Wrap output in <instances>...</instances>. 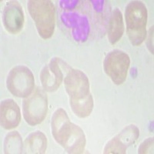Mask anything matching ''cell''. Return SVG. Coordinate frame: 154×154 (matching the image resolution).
Listing matches in <instances>:
<instances>
[{
	"mask_svg": "<svg viewBox=\"0 0 154 154\" xmlns=\"http://www.w3.org/2000/svg\"><path fill=\"white\" fill-rule=\"evenodd\" d=\"M126 32L133 46H140L146 37L147 9L141 1H132L125 10Z\"/></svg>",
	"mask_w": 154,
	"mask_h": 154,
	"instance_id": "cell-1",
	"label": "cell"
},
{
	"mask_svg": "<svg viewBox=\"0 0 154 154\" xmlns=\"http://www.w3.org/2000/svg\"><path fill=\"white\" fill-rule=\"evenodd\" d=\"M27 7L38 35L44 39L50 38L56 26V9L53 2L49 0H30Z\"/></svg>",
	"mask_w": 154,
	"mask_h": 154,
	"instance_id": "cell-2",
	"label": "cell"
},
{
	"mask_svg": "<svg viewBox=\"0 0 154 154\" xmlns=\"http://www.w3.org/2000/svg\"><path fill=\"white\" fill-rule=\"evenodd\" d=\"M7 89L14 96L26 98L32 93L35 79L31 70L25 66H16L9 71L6 79Z\"/></svg>",
	"mask_w": 154,
	"mask_h": 154,
	"instance_id": "cell-3",
	"label": "cell"
},
{
	"mask_svg": "<svg viewBox=\"0 0 154 154\" xmlns=\"http://www.w3.org/2000/svg\"><path fill=\"white\" fill-rule=\"evenodd\" d=\"M48 112V98L43 89L38 87L23 103L25 120L30 126L40 124Z\"/></svg>",
	"mask_w": 154,
	"mask_h": 154,
	"instance_id": "cell-4",
	"label": "cell"
},
{
	"mask_svg": "<svg viewBox=\"0 0 154 154\" xmlns=\"http://www.w3.org/2000/svg\"><path fill=\"white\" fill-rule=\"evenodd\" d=\"M64 85L69 97V104L93 98L87 75L79 69H70L64 79Z\"/></svg>",
	"mask_w": 154,
	"mask_h": 154,
	"instance_id": "cell-5",
	"label": "cell"
},
{
	"mask_svg": "<svg viewBox=\"0 0 154 154\" xmlns=\"http://www.w3.org/2000/svg\"><path fill=\"white\" fill-rule=\"evenodd\" d=\"M130 65V56L118 49L109 52L103 62L106 74L116 85L123 84L126 81Z\"/></svg>",
	"mask_w": 154,
	"mask_h": 154,
	"instance_id": "cell-6",
	"label": "cell"
},
{
	"mask_svg": "<svg viewBox=\"0 0 154 154\" xmlns=\"http://www.w3.org/2000/svg\"><path fill=\"white\" fill-rule=\"evenodd\" d=\"M59 58H53L42 69L40 72V80L43 89L46 92L56 91L63 80V69H69Z\"/></svg>",
	"mask_w": 154,
	"mask_h": 154,
	"instance_id": "cell-7",
	"label": "cell"
},
{
	"mask_svg": "<svg viewBox=\"0 0 154 154\" xmlns=\"http://www.w3.org/2000/svg\"><path fill=\"white\" fill-rule=\"evenodd\" d=\"M139 136V128L133 124L129 125L107 143L103 152L108 154L126 153L128 147L137 141Z\"/></svg>",
	"mask_w": 154,
	"mask_h": 154,
	"instance_id": "cell-8",
	"label": "cell"
},
{
	"mask_svg": "<svg viewBox=\"0 0 154 154\" xmlns=\"http://www.w3.org/2000/svg\"><path fill=\"white\" fill-rule=\"evenodd\" d=\"M24 12L17 1L8 2L2 13V22L5 29L11 34H18L24 26Z\"/></svg>",
	"mask_w": 154,
	"mask_h": 154,
	"instance_id": "cell-9",
	"label": "cell"
},
{
	"mask_svg": "<svg viewBox=\"0 0 154 154\" xmlns=\"http://www.w3.org/2000/svg\"><path fill=\"white\" fill-rule=\"evenodd\" d=\"M72 124L69 118L63 109H56L52 116L51 130L55 140L62 146L65 145L72 131Z\"/></svg>",
	"mask_w": 154,
	"mask_h": 154,
	"instance_id": "cell-10",
	"label": "cell"
},
{
	"mask_svg": "<svg viewBox=\"0 0 154 154\" xmlns=\"http://www.w3.org/2000/svg\"><path fill=\"white\" fill-rule=\"evenodd\" d=\"M21 120V112L13 100H2L0 106V123L5 130H12L19 126Z\"/></svg>",
	"mask_w": 154,
	"mask_h": 154,
	"instance_id": "cell-11",
	"label": "cell"
},
{
	"mask_svg": "<svg viewBox=\"0 0 154 154\" xmlns=\"http://www.w3.org/2000/svg\"><path fill=\"white\" fill-rule=\"evenodd\" d=\"M86 136L79 126L72 124V131L63 148L68 153L79 154L84 152L86 146Z\"/></svg>",
	"mask_w": 154,
	"mask_h": 154,
	"instance_id": "cell-12",
	"label": "cell"
},
{
	"mask_svg": "<svg viewBox=\"0 0 154 154\" xmlns=\"http://www.w3.org/2000/svg\"><path fill=\"white\" fill-rule=\"evenodd\" d=\"M47 148V138L41 131L30 133L23 143V153L43 154Z\"/></svg>",
	"mask_w": 154,
	"mask_h": 154,
	"instance_id": "cell-13",
	"label": "cell"
},
{
	"mask_svg": "<svg viewBox=\"0 0 154 154\" xmlns=\"http://www.w3.org/2000/svg\"><path fill=\"white\" fill-rule=\"evenodd\" d=\"M107 33L109 41L112 45L119 42L124 33L123 15L119 9H115L112 11L109 20Z\"/></svg>",
	"mask_w": 154,
	"mask_h": 154,
	"instance_id": "cell-14",
	"label": "cell"
},
{
	"mask_svg": "<svg viewBox=\"0 0 154 154\" xmlns=\"http://www.w3.org/2000/svg\"><path fill=\"white\" fill-rule=\"evenodd\" d=\"M4 152L9 153H23V140L17 131H12L8 133L4 140Z\"/></svg>",
	"mask_w": 154,
	"mask_h": 154,
	"instance_id": "cell-15",
	"label": "cell"
},
{
	"mask_svg": "<svg viewBox=\"0 0 154 154\" xmlns=\"http://www.w3.org/2000/svg\"><path fill=\"white\" fill-rule=\"evenodd\" d=\"M138 152L142 153H153V138H148L140 144Z\"/></svg>",
	"mask_w": 154,
	"mask_h": 154,
	"instance_id": "cell-16",
	"label": "cell"
},
{
	"mask_svg": "<svg viewBox=\"0 0 154 154\" xmlns=\"http://www.w3.org/2000/svg\"><path fill=\"white\" fill-rule=\"evenodd\" d=\"M149 36H148V39H147V46L148 49L150 51L151 53L153 54V27H151L149 30Z\"/></svg>",
	"mask_w": 154,
	"mask_h": 154,
	"instance_id": "cell-17",
	"label": "cell"
}]
</instances>
